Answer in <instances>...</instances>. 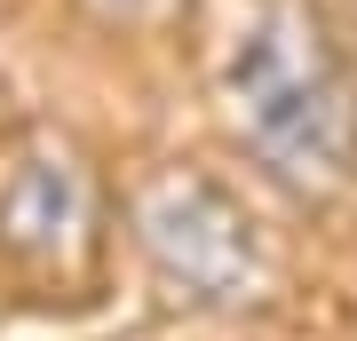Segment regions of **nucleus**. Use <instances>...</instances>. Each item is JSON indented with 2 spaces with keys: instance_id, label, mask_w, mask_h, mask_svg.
<instances>
[{
  "instance_id": "obj_1",
  "label": "nucleus",
  "mask_w": 357,
  "mask_h": 341,
  "mask_svg": "<svg viewBox=\"0 0 357 341\" xmlns=\"http://www.w3.org/2000/svg\"><path fill=\"white\" fill-rule=\"evenodd\" d=\"M222 96L262 175L302 206L357 183V63L318 0H262L222 63Z\"/></svg>"
},
{
  "instance_id": "obj_2",
  "label": "nucleus",
  "mask_w": 357,
  "mask_h": 341,
  "mask_svg": "<svg viewBox=\"0 0 357 341\" xmlns=\"http://www.w3.org/2000/svg\"><path fill=\"white\" fill-rule=\"evenodd\" d=\"M128 238L183 302L199 310H255L270 294V246L238 190L206 167H151L128 190Z\"/></svg>"
},
{
  "instance_id": "obj_3",
  "label": "nucleus",
  "mask_w": 357,
  "mask_h": 341,
  "mask_svg": "<svg viewBox=\"0 0 357 341\" xmlns=\"http://www.w3.org/2000/svg\"><path fill=\"white\" fill-rule=\"evenodd\" d=\"M0 262L32 286H88L103 262V183L64 135H40L0 183Z\"/></svg>"
},
{
  "instance_id": "obj_4",
  "label": "nucleus",
  "mask_w": 357,
  "mask_h": 341,
  "mask_svg": "<svg viewBox=\"0 0 357 341\" xmlns=\"http://www.w3.org/2000/svg\"><path fill=\"white\" fill-rule=\"evenodd\" d=\"M103 32H128V40H159L191 16V0H79Z\"/></svg>"
}]
</instances>
